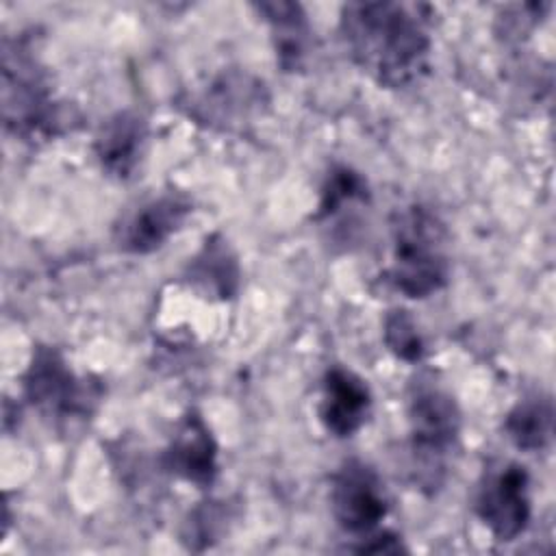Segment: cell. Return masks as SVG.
I'll return each mask as SVG.
<instances>
[{
  "instance_id": "12",
  "label": "cell",
  "mask_w": 556,
  "mask_h": 556,
  "mask_svg": "<svg viewBox=\"0 0 556 556\" xmlns=\"http://www.w3.org/2000/svg\"><path fill=\"white\" fill-rule=\"evenodd\" d=\"M148 124L135 111H119L111 115L93 139V152L100 167L117 178L128 180L146 152Z\"/></svg>"
},
{
  "instance_id": "8",
  "label": "cell",
  "mask_w": 556,
  "mask_h": 556,
  "mask_svg": "<svg viewBox=\"0 0 556 556\" xmlns=\"http://www.w3.org/2000/svg\"><path fill=\"white\" fill-rule=\"evenodd\" d=\"M263 104V85L243 72H224L182 102L189 117L198 119V124L224 130L245 124Z\"/></svg>"
},
{
  "instance_id": "7",
  "label": "cell",
  "mask_w": 556,
  "mask_h": 556,
  "mask_svg": "<svg viewBox=\"0 0 556 556\" xmlns=\"http://www.w3.org/2000/svg\"><path fill=\"white\" fill-rule=\"evenodd\" d=\"M328 500L337 526L356 539L378 530L389 513L382 478L374 467L358 458L343 460L332 473Z\"/></svg>"
},
{
  "instance_id": "10",
  "label": "cell",
  "mask_w": 556,
  "mask_h": 556,
  "mask_svg": "<svg viewBox=\"0 0 556 556\" xmlns=\"http://www.w3.org/2000/svg\"><path fill=\"white\" fill-rule=\"evenodd\" d=\"M161 463L165 471L198 489H208L215 482L219 473L217 443L206 421L195 410H189L178 421L174 437L163 450Z\"/></svg>"
},
{
  "instance_id": "11",
  "label": "cell",
  "mask_w": 556,
  "mask_h": 556,
  "mask_svg": "<svg viewBox=\"0 0 556 556\" xmlns=\"http://www.w3.org/2000/svg\"><path fill=\"white\" fill-rule=\"evenodd\" d=\"M371 404L367 382L352 369L334 365L324 374L317 415L328 434L337 439L354 437L367 424Z\"/></svg>"
},
{
  "instance_id": "4",
  "label": "cell",
  "mask_w": 556,
  "mask_h": 556,
  "mask_svg": "<svg viewBox=\"0 0 556 556\" xmlns=\"http://www.w3.org/2000/svg\"><path fill=\"white\" fill-rule=\"evenodd\" d=\"M406 419L415 482L434 493L443 484L450 456L460 441V408L434 378L419 376L408 387Z\"/></svg>"
},
{
  "instance_id": "14",
  "label": "cell",
  "mask_w": 556,
  "mask_h": 556,
  "mask_svg": "<svg viewBox=\"0 0 556 556\" xmlns=\"http://www.w3.org/2000/svg\"><path fill=\"white\" fill-rule=\"evenodd\" d=\"M504 432L517 450H545L554 437V404L549 395L534 393L519 400L504 419Z\"/></svg>"
},
{
  "instance_id": "3",
  "label": "cell",
  "mask_w": 556,
  "mask_h": 556,
  "mask_svg": "<svg viewBox=\"0 0 556 556\" xmlns=\"http://www.w3.org/2000/svg\"><path fill=\"white\" fill-rule=\"evenodd\" d=\"M2 119L28 143L48 141L65 128L50 76L24 37L2 43Z\"/></svg>"
},
{
  "instance_id": "18",
  "label": "cell",
  "mask_w": 556,
  "mask_h": 556,
  "mask_svg": "<svg viewBox=\"0 0 556 556\" xmlns=\"http://www.w3.org/2000/svg\"><path fill=\"white\" fill-rule=\"evenodd\" d=\"M361 543L354 547V552L358 554H397L404 552V545L400 541L397 534L389 532V530H374L367 536L358 539Z\"/></svg>"
},
{
  "instance_id": "1",
  "label": "cell",
  "mask_w": 556,
  "mask_h": 556,
  "mask_svg": "<svg viewBox=\"0 0 556 556\" xmlns=\"http://www.w3.org/2000/svg\"><path fill=\"white\" fill-rule=\"evenodd\" d=\"M432 9L415 2H350L339 30L352 61L380 87L406 89L430 63Z\"/></svg>"
},
{
  "instance_id": "2",
  "label": "cell",
  "mask_w": 556,
  "mask_h": 556,
  "mask_svg": "<svg viewBox=\"0 0 556 556\" xmlns=\"http://www.w3.org/2000/svg\"><path fill=\"white\" fill-rule=\"evenodd\" d=\"M450 235L441 217L424 204L397 208L391 217V254L384 282L410 300L439 293L450 280Z\"/></svg>"
},
{
  "instance_id": "17",
  "label": "cell",
  "mask_w": 556,
  "mask_h": 556,
  "mask_svg": "<svg viewBox=\"0 0 556 556\" xmlns=\"http://www.w3.org/2000/svg\"><path fill=\"white\" fill-rule=\"evenodd\" d=\"M382 341L387 350L404 363H419L426 354V341L415 317L404 308H393L382 321Z\"/></svg>"
},
{
  "instance_id": "15",
  "label": "cell",
  "mask_w": 556,
  "mask_h": 556,
  "mask_svg": "<svg viewBox=\"0 0 556 556\" xmlns=\"http://www.w3.org/2000/svg\"><path fill=\"white\" fill-rule=\"evenodd\" d=\"M189 278L202 285L206 291L215 293L219 300H226L237 293V287H239L237 256L219 235H213L206 239L204 248L189 265Z\"/></svg>"
},
{
  "instance_id": "16",
  "label": "cell",
  "mask_w": 556,
  "mask_h": 556,
  "mask_svg": "<svg viewBox=\"0 0 556 556\" xmlns=\"http://www.w3.org/2000/svg\"><path fill=\"white\" fill-rule=\"evenodd\" d=\"M365 204H369L367 180L348 165H334L321 185L319 211L315 219L330 222L341 217L345 208H365Z\"/></svg>"
},
{
  "instance_id": "13",
  "label": "cell",
  "mask_w": 556,
  "mask_h": 556,
  "mask_svg": "<svg viewBox=\"0 0 556 556\" xmlns=\"http://www.w3.org/2000/svg\"><path fill=\"white\" fill-rule=\"evenodd\" d=\"M256 11L269 26L278 65L289 74L304 72L315 52V33L304 9L298 2L278 0L261 2L256 4Z\"/></svg>"
},
{
  "instance_id": "6",
  "label": "cell",
  "mask_w": 556,
  "mask_h": 556,
  "mask_svg": "<svg viewBox=\"0 0 556 556\" xmlns=\"http://www.w3.org/2000/svg\"><path fill=\"white\" fill-rule=\"evenodd\" d=\"M473 510L497 543L519 539L532 519L530 476L519 463H502L484 471Z\"/></svg>"
},
{
  "instance_id": "5",
  "label": "cell",
  "mask_w": 556,
  "mask_h": 556,
  "mask_svg": "<svg viewBox=\"0 0 556 556\" xmlns=\"http://www.w3.org/2000/svg\"><path fill=\"white\" fill-rule=\"evenodd\" d=\"M98 380L78 378L63 354L50 345H37L24 374V397L48 419H76L89 415L100 402Z\"/></svg>"
},
{
  "instance_id": "9",
  "label": "cell",
  "mask_w": 556,
  "mask_h": 556,
  "mask_svg": "<svg viewBox=\"0 0 556 556\" xmlns=\"http://www.w3.org/2000/svg\"><path fill=\"white\" fill-rule=\"evenodd\" d=\"M191 200L182 193H161L137 206L115 230L119 250L128 254H150L163 248L187 222Z\"/></svg>"
}]
</instances>
